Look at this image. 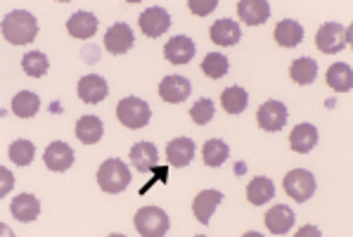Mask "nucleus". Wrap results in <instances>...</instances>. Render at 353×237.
<instances>
[{
  "label": "nucleus",
  "instance_id": "nucleus-20",
  "mask_svg": "<svg viewBox=\"0 0 353 237\" xmlns=\"http://www.w3.org/2000/svg\"><path fill=\"white\" fill-rule=\"evenodd\" d=\"M166 157L168 164L176 166V169H183L190 161L194 159V140L192 138H176L168 143L166 147Z\"/></svg>",
  "mask_w": 353,
  "mask_h": 237
},
{
  "label": "nucleus",
  "instance_id": "nucleus-31",
  "mask_svg": "<svg viewBox=\"0 0 353 237\" xmlns=\"http://www.w3.org/2000/svg\"><path fill=\"white\" fill-rule=\"evenodd\" d=\"M21 67H24V74L26 76H31V79H41V76H46L48 74V57L43 55V52H38V50H31V52H26L24 57H21Z\"/></svg>",
  "mask_w": 353,
  "mask_h": 237
},
{
  "label": "nucleus",
  "instance_id": "nucleus-36",
  "mask_svg": "<svg viewBox=\"0 0 353 237\" xmlns=\"http://www.w3.org/2000/svg\"><path fill=\"white\" fill-rule=\"evenodd\" d=\"M14 187V176L10 169H5V166H0V199L5 195H10Z\"/></svg>",
  "mask_w": 353,
  "mask_h": 237
},
{
  "label": "nucleus",
  "instance_id": "nucleus-33",
  "mask_svg": "<svg viewBox=\"0 0 353 237\" xmlns=\"http://www.w3.org/2000/svg\"><path fill=\"white\" fill-rule=\"evenodd\" d=\"M34 154H36V147L29 140H14V143L10 145V159L17 166H29L31 161H34Z\"/></svg>",
  "mask_w": 353,
  "mask_h": 237
},
{
  "label": "nucleus",
  "instance_id": "nucleus-4",
  "mask_svg": "<svg viewBox=\"0 0 353 237\" xmlns=\"http://www.w3.org/2000/svg\"><path fill=\"white\" fill-rule=\"evenodd\" d=\"M133 223L143 237H164L168 233V216L159 207H143L135 214Z\"/></svg>",
  "mask_w": 353,
  "mask_h": 237
},
{
  "label": "nucleus",
  "instance_id": "nucleus-3",
  "mask_svg": "<svg viewBox=\"0 0 353 237\" xmlns=\"http://www.w3.org/2000/svg\"><path fill=\"white\" fill-rule=\"evenodd\" d=\"M349 43H351V29L349 26L336 24V21H327V24H323L316 34V45H318L320 52H325V55L341 52Z\"/></svg>",
  "mask_w": 353,
  "mask_h": 237
},
{
  "label": "nucleus",
  "instance_id": "nucleus-18",
  "mask_svg": "<svg viewBox=\"0 0 353 237\" xmlns=\"http://www.w3.org/2000/svg\"><path fill=\"white\" fill-rule=\"evenodd\" d=\"M130 161H133V169L140 171V174H148V171L157 169V161H159V152H157V147L148 140H143V143L133 145L130 147Z\"/></svg>",
  "mask_w": 353,
  "mask_h": 237
},
{
  "label": "nucleus",
  "instance_id": "nucleus-5",
  "mask_svg": "<svg viewBox=\"0 0 353 237\" xmlns=\"http://www.w3.org/2000/svg\"><path fill=\"white\" fill-rule=\"evenodd\" d=\"M282 187H285V192L294 199V202L303 204L313 197V192H316V178H313L311 171H306V169H294L285 176Z\"/></svg>",
  "mask_w": 353,
  "mask_h": 237
},
{
  "label": "nucleus",
  "instance_id": "nucleus-19",
  "mask_svg": "<svg viewBox=\"0 0 353 237\" xmlns=\"http://www.w3.org/2000/svg\"><path fill=\"white\" fill-rule=\"evenodd\" d=\"M318 145V128L313 123H299L290 133V147L296 154H308Z\"/></svg>",
  "mask_w": 353,
  "mask_h": 237
},
{
  "label": "nucleus",
  "instance_id": "nucleus-39",
  "mask_svg": "<svg viewBox=\"0 0 353 237\" xmlns=\"http://www.w3.org/2000/svg\"><path fill=\"white\" fill-rule=\"evenodd\" d=\"M242 237H263V235H261V233H254V230H252V233H244Z\"/></svg>",
  "mask_w": 353,
  "mask_h": 237
},
{
  "label": "nucleus",
  "instance_id": "nucleus-2",
  "mask_svg": "<svg viewBox=\"0 0 353 237\" xmlns=\"http://www.w3.org/2000/svg\"><path fill=\"white\" fill-rule=\"evenodd\" d=\"M97 185L107 195H119L130 185V169L121 159H107L97 171Z\"/></svg>",
  "mask_w": 353,
  "mask_h": 237
},
{
  "label": "nucleus",
  "instance_id": "nucleus-32",
  "mask_svg": "<svg viewBox=\"0 0 353 237\" xmlns=\"http://www.w3.org/2000/svg\"><path fill=\"white\" fill-rule=\"evenodd\" d=\"M228 69H230L228 57L221 55V52H209L202 62V72H204V76H209V79H223L228 74Z\"/></svg>",
  "mask_w": 353,
  "mask_h": 237
},
{
  "label": "nucleus",
  "instance_id": "nucleus-25",
  "mask_svg": "<svg viewBox=\"0 0 353 237\" xmlns=\"http://www.w3.org/2000/svg\"><path fill=\"white\" fill-rule=\"evenodd\" d=\"M275 41L282 48H296L303 41V26L294 19H282L275 26Z\"/></svg>",
  "mask_w": 353,
  "mask_h": 237
},
{
  "label": "nucleus",
  "instance_id": "nucleus-29",
  "mask_svg": "<svg viewBox=\"0 0 353 237\" xmlns=\"http://www.w3.org/2000/svg\"><path fill=\"white\" fill-rule=\"evenodd\" d=\"M38 110H41V100H38L36 93H31V90H21V93L14 95L12 100V112L17 114L19 118H31L38 114Z\"/></svg>",
  "mask_w": 353,
  "mask_h": 237
},
{
  "label": "nucleus",
  "instance_id": "nucleus-34",
  "mask_svg": "<svg viewBox=\"0 0 353 237\" xmlns=\"http://www.w3.org/2000/svg\"><path fill=\"white\" fill-rule=\"evenodd\" d=\"M214 114H216V107H214V102H211L209 98L197 100L192 105V110H190V118H192L197 126H204V123H209L211 118H214Z\"/></svg>",
  "mask_w": 353,
  "mask_h": 237
},
{
  "label": "nucleus",
  "instance_id": "nucleus-40",
  "mask_svg": "<svg viewBox=\"0 0 353 237\" xmlns=\"http://www.w3.org/2000/svg\"><path fill=\"white\" fill-rule=\"evenodd\" d=\"M110 237H126V235H119V233H114V235H110Z\"/></svg>",
  "mask_w": 353,
  "mask_h": 237
},
{
  "label": "nucleus",
  "instance_id": "nucleus-17",
  "mask_svg": "<svg viewBox=\"0 0 353 237\" xmlns=\"http://www.w3.org/2000/svg\"><path fill=\"white\" fill-rule=\"evenodd\" d=\"M67 31H69V36H74V39H79V41L93 39L97 31V17L93 12H85V10L74 12L67 21Z\"/></svg>",
  "mask_w": 353,
  "mask_h": 237
},
{
  "label": "nucleus",
  "instance_id": "nucleus-26",
  "mask_svg": "<svg viewBox=\"0 0 353 237\" xmlns=\"http://www.w3.org/2000/svg\"><path fill=\"white\" fill-rule=\"evenodd\" d=\"M273 197H275V185H273V181H270V178L256 176L247 185V199L254 204V207H261V204L270 202Z\"/></svg>",
  "mask_w": 353,
  "mask_h": 237
},
{
  "label": "nucleus",
  "instance_id": "nucleus-27",
  "mask_svg": "<svg viewBox=\"0 0 353 237\" xmlns=\"http://www.w3.org/2000/svg\"><path fill=\"white\" fill-rule=\"evenodd\" d=\"M290 76L294 83L299 85H308V83H313L318 76V64H316V59H311V57H299L292 62V67H290Z\"/></svg>",
  "mask_w": 353,
  "mask_h": 237
},
{
  "label": "nucleus",
  "instance_id": "nucleus-35",
  "mask_svg": "<svg viewBox=\"0 0 353 237\" xmlns=\"http://www.w3.org/2000/svg\"><path fill=\"white\" fill-rule=\"evenodd\" d=\"M219 8V0H188V10L197 17H206Z\"/></svg>",
  "mask_w": 353,
  "mask_h": 237
},
{
  "label": "nucleus",
  "instance_id": "nucleus-37",
  "mask_svg": "<svg viewBox=\"0 0 353 237\" xmlns=\"http://www.w3.org/2000/svg\"><path fill=\"white\" fill-rule=\"evenodd\" d=\"M294 237H323V235H320V230L316 228V225H303V228L296 230Z\"/></svg>",
  "mask_w": 353,
  "mask_h": 237
},
{
  "label": "nucleus",
  "instance_id": "nucleus-12",
  "mask_svg": "<svg viewBox=\"0 0 353 237\" xmlns=\"http://www.w3.org/2000/svg\"><path fill=\"white\" fill-rule=\"evenodd\" d=\"M107 93H110V85H107V81L102 76H97V74H88V76L79 81V98L85 105H100L107 98Z\"/></svg>",
  "mask_w": 353,
  "mask_h": 237
},
{
  "label": "nucleus",
  "instance_id": "nucleus-41",
  "mask_svg": "<svg viewBox=\"0 0 353 237\" xmlns=\"http://www.w3.org/2000/svg\"><path fill=\"white\" fill-rule=\"evenodd\" d=\"M197 237H204V235H197Z\"/></svg>",
  "mask_w": 353,
  "mask_h": 237
},
{
  "label": "nucleus",
  "instance_id": "nucleus-15",
  "mask_svg": "<svg viewBox=\"0 0 353 237\" xmlns=\"http://www.w3.org/2000/svg\"><path fill=\"white\" fill-rule=\"evenodd\" d=\"M194 52H197V48H194L192 39H188V36H173L164 45V57L171 64H178V67L188 64L194 57Z\"/></svg>",
  "mask_w": 353,
  "mask_h": 237
},
{
  "label": "nucleus",
  "instance_id": "nucleus-24",
  "mask_svg": "<svg viewBox=\"0 0 353 237\" xmlns=\"http://www.w3.org/2000/svg\"><path fill=\"white\" fill-rule=\"evenodd\" d=\"M325 81H327V85L334 90V93H349L351 85H353V72H351L349 64L336 62L327 69V76H325Z\"/></svg>",
  "mask_w": 353,
  "mask_h": 237
},
{
  "label": "nucleus",
  "instance_id": "nucleus-1",
  "mask_svg": "<svg viewBox=\"0 0 353 237\" xmlns=\"http://www.w3.org/2000/svg\"><path fill=\"white\" fill-rule=\"evenodd\" d=\"M3 36L12 45H29L38 36V19L26 10H12L3 17Z\"/></svg>",
  "mask_w": 353,
  "mask_h": 237
},
{
  "label": "nucleus",
  "instance_id": "nucleus-16",
  "mask_svg": "<svg viewBox=\"0 0 353 237\" xmlns=\"http://www.w3.org/2000/svg\"><path fill=\"white\" fill-rule=\"evenodd\" d=\"M223 202V192L219 190H202L192 202V212H194V218L199 220L202 225H206L214 216V212L219 209V204Z\"/></svg>",
  "mask_w": 353,
  "mask_h": 237
},
{
  "label": "nucleus",
  "instance_id": "nucleus-30",
  "mask_svg": "<svg viewBox=\"0 0 353 237\" xmlns=\"http://www.w3.org/2000/svg\"><path fill=\"white\" fill-rule=\"evenodd\" d=\"M204 164L211 166V169H216V166L225 164L228 161V154H230V147H228V143H223V140L214 138V140H206L204 143Z\"/></svg>",
  "mask_w": 353,
  "mask_h": 237
},
{
  "label": "nucleus",
  "instance_id": "nucleus-14",
  "mask_svg": "<svg viewBox=\"0 0 353 237\" xmlns=\"http://www.w3.org/2000/svg\"><path fill=\"white\" fill-rule=\"evenodd\" d=\"M237 17L247 26H259L270 17L268 0H240L237 3Z\"/></svg>",
  "mask_w": 353,
  "mask_h": 237
},
{
  "label": "nucleus",
  "instance_id": "nucleus-6",
  "mask_svg": "<svg viewBox=\"0 0 353 237\" xmlns=\"http://www.w3.org/2000/svg\"><path fill=\"white\" fill-rule=\"evenodd\" d=\"M117 116L126 128H143L150 123V105L140 98H123L117 105Z\"/></svg>",
  "mask_w": 353,
  "mask_h": 237
},
{
  "label": "nucleus",
  "instance_id": "nucleus-11",
  "mask_svg": "<svg viewBox=\"0 0 353 237\" xmlns=\"http://www.w3.org/2000/svg\"><path fill=\"white\" fill-rule=\"evenodd\" d=\"M190 93H192V83L185 76H178V74H171L159 83V98L164 102H171V105L185 102Z\"/></svg>",
  "mask_w": 353,
  "mask_h": 237
},
{
  "label": "nucleus",
  "instance_id": "nucleus-8",
  "mask_svg": "<svg viewBox=\"0 0 353 237\" xmlns=\"http://www.w3.org/2000/svg\"><path fill=\"white\" fill-rule=\"evenodd\" d=\"M256 123L263 131L268 133H275V131H282L287 123V107L282 105L278 100H268L259 107L256 112Z\"/></svg>",
  "mask_w": 353,
  "mask_h": 237
},
{
  "label": "nucleus",
  "instance_id": "nucleus-21",
  "mask_svg": "<svg viewBox=\"0 0 353 237\" xmlns=\"http://www.w3.org/2000/svg\"><path fill=\"white\" fill-rule=\"evenodd\" d=\"M242 39V29L237 21L232 19H219L214 26H211V41L221 48H230V45H237Z\"/></svg>",
  "mask_w": 353,
  "mask_h": 237
},
{
  "label": "nucleus",
  "instance_id": "nucleus-28",
  "mask_svg": "<svg viewBox=\"0 0 353 237\" xmlns=\"http://www.w3.org/2000/svg\"><path fill=\"white\" fill-rule=\"evenodd\" d=\"M221 105H223V110L228 114H242L249 105L247 90H244L242 85H230V88H225L223 95H221Z\"/></svg>",
  "mask_w": 353,
  "mask_h": 237
},
{
  "label": "nucleus",
  "instance_id": "nucleus-7",
  "mask_svg": "<svg viewBox=\"0 0 353 237\" xmlns=\"http://www.w3.org/2000/svg\"><path fill=\"white\" fill-rule=\"evenodd\" d=\"M138 24L148 39H159V36H164L171 29V14H168V10L154 5V8H148L140 12Z\"/></svg>",
  "mask_w": 353,
  "mask_h": 237
},
{
  "label": "nucleus",
  "instance_id": "nucleus-13",
  "mask_svg": "<svg viewBox=\"0 0 353 237\" xmlns=\"http://www.w3.org/2000/svg\"><path fill=\"white\" fill-rule=\"evenodd\" d=\"M294 212H292L290 207H285V204H275V207H270L268 212H265L263 216V223L265 228L270 230L273 235H285L292 230V225H294Z\"/></svg>",
  "mask_w": 353,
  "mask_h": 237
},
{
  "label": "nucleus",
  "instance_id": "nucleus-38",
  "mask_svg": "<svg viewBox=\"0 0 353 237\" xmlns=\"http://www.w3.org/2000/svg\"><path fill=\"white\" fill-rule=\"evenodd\" d=\"M0 237H14V233L10 230V225L0 223Z\"/></svg>",
  "mask_w": 353,
  "mask_h": 237
},
{
  "label": "nucleus",
  "instance_id": "nucleus-10",
  "mask_svg": "<svg viewBox=\"0 0 353 237\" xmlns=\"http://www.w3.org/2000/svg\"><path fill=\"white\" fill-rule=\"evenodd\" d=\"M43 161H46V166L50 171H55V174H62V171L72 169L74 166V150L69 147L67 143H62V140H57V143H50L46 150V154H43Z\"/></svg>",
  "mask_w": 353,
  "mask_h": 237
},
{
  "label": "nucleus",
  "instance_id": "nucleus-9",
  "mask_svg": "<svg viewBox=\"0 0 353 237\" xmlns=\"http://www.w3.org/2000/svg\"><path fill=\"white\" fill-rule=\"evenodd\" d=\"M133 29L126 24V21H117V24L110 26V31L105 34V48L112 52V55H126V52L133 48Z\"/></svg>",
  "mask_w": 353,
  "mask_h": 237
},
{
  "label": "nucleus",
  "instance_id": "nucleus-23",
  "mask_svg": "<svg viewBox=\"0 0 353 237\" xmlns=\"http://www.w3.org/2000/svg\"><path fill=\"white\" fill-rule=\"evenodd\" d=\"M76 138L81 140L83 145H97L105 136V126L97 116H81L76 121Z\"/></svg>",
  "mask_w": 353,
  "mask_h": 237
},
{
  "label": "nucleus",
  "instance_id": "nucleus-22",
  "mask_svg": "<svg viewBox=\"0 0 353 237\" xmlns=\"http://www.w3.org/2000/svg\"><path fill=\"white\" fill-rule=\"evenodd\" d=\"M10 212H12V216L21 220V223H31V220H36L38 214H41V202H38L34 195L24 192V195H17L12 199Z\"/></svg>",
  "mask_w": 353,
  "mask_h": 237
}]
</instances>
